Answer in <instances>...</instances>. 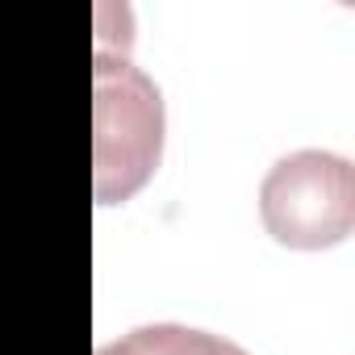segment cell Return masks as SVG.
I'll return each instance as SVG.
<instances>
[{"label":"cell","mask_w":355,"mask_h":355,"mask_svg":"<svg viewBox=\"0 0 355 355\" xmlns=\"http://www.w3.org/2000/svg\"><path fill=\"white\" fill-rule=\"evenodd\" d=\"M96 355H247V351L222 334H209V330L155 322V326H138V330L105 343Z\"/></svg>","instance_id":"obj_3"},{"label":"cell","mask_w":355,"mask_h":355,"mask_svg":"<svg viewBox=\"0 0 355 355\" xmlns=\"http://www.w3.org/2000/svg\"><path fill=\"white\" fill-rule=\"evenodd\" d=\"M163 92L125 55L96 51L92 71V189L101 205L130 201L163 159Z\"/></svg>","instance_id":"obj_1"},{"label":"cell","mask_w":355,"mask_h":355,"mask_svg":"<svg viewBox=\"0 0 355 355\" xmlns=\"http://www.w3.org/2000/svg\"><path fill=\"white\" fill-rule=\"evenodd\" d=\"M263 230L288 251H326L355 226V167L334 150H293L259 184Z\"/></svg>","instance_id":"obj_2"}]
</instances>
